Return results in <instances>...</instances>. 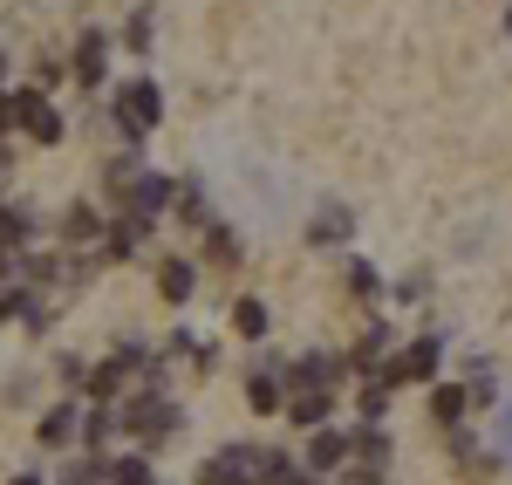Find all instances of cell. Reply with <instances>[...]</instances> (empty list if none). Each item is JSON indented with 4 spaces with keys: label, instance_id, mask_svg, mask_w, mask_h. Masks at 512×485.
<instances>
[{
    "label": "cell",
    "instance_id": "1",
    "mask_svg": "<svg viewBox=\"0 0 512 485\" xmlns=\"http://www.w3.org/2000/svg\"><path fill=\"white\" fill-rule=\"evenodd\" d=\"M158 123H164V89L158 82H123L117 89V130L130 144H144Z\"/></svg>",
    "mask_w": 512,
    "mask_h": 485
},
{
    "label": "cell",
    "instance_id": "2",
    "mask_svg": "<svg viewBox=\"0 0 512 485\" xmlns=\"http://www.w3.org/2000/svg\"><path fill=\"white\" fill-rule=\"evenodd\" d=\"M117 424H123V431H137L144 445H158V438H171V431L185 424V410L171 404V397H158V390H144V397H130V404L117 410Z\"/></svg>",
    "mask_w": 512,
    "mask_h": 485
},
{
    "label": "cell",
    "instance_id": "3",
    "mask_svg": "<svg viewBox=\"0 0 512 485\" xmlns=\"http://www.w3.org/2000/svg\"><path fill=\"white\" fill-rule=\"evenodd\" d=\"M260 472H267V451L260 445H226L198 465V485H260Z\"/></svg>",
    "mask_w": 512,
    "mask_h": 485
},
{
    "label": "cell",
    "instance_id": "4",
    "mask_svg": "<svg viewBox=\"0 0 512 485\" xmlns=\"http://www.w3.org/2000/svg\"><path fill=\"white\" fill-rule=\"evenodd\" d=\"M123 212L130 219H144V226H158L164 205H171V178H158V171H137V178H123Z\"/></svg>",
    "mask_w": 512,
    "mask_h": 485
},
{
    "label": "cell",
    "instance_id": "5",
    "mask_svg": "<svg viewBox=\"0 0 512 485\" xmlns=\"http://www.w3.org/2000/svg\"><path fill=\"white\" fill-rule=\"evenodd\" d=\"M14 130H28L35 144H62V110H55L41 89H21V96H14Z\"/></svg>",
    "mask_w": 512,
    "mask_h": 485
},
{
    "label": "cell",
    "instance_id": "6",
    "mask_svg": "<svg viewBox=\"0 0 512 485\" xmlns=\"http://www.w3.org/2000/svg\"><path fill=\"white\" fill-rule=\"evenodd\" d=\"M287 424H294V431H321V424H328V417H335V397H328V390H287Z\"/></svg>",
    "mask_w": 512,
    "mask_h": 485
},
{
    "label": "cell",
    "instance_id": "7",
    "mask_svg": "<svg viewBox=\"0 0 512 485\" xmlns=\"http://www.w3.org/2000/svg\"><path fill=\"white\" fill-rule=\"evenodd\" d=\"M69 69H76L82 89H96V82H103V69H110V35H103V28H89V35L76 41V62H69Z\"/></svg>",
    "mask_w": 512,
    "mask_h": 485
},
{
    "label": "cell",
    "instance_id": "8",
    "mask_svg": "<svg viewBox=\"0 0 512 485\" xmlns=\"http://www.w3.org/2000/svg\"><path fill=\"white\" fill-rule=\"evenodd\" d=\"M76 431H82V410H76V404L41 410V424H35V438H41L48 451H69V445H76Z\"/></svg>",
    "mask_w": 512,
    "mask_h": 485
},
{
    "label": "cell",
    "instance_id": "9",
    "mask_svg": "<svg viewBox=\"0 0 512 485\" xmlns=\"http://www.w3.org/2000/svg\"><path fill=\"white\" fill-rule=\"evenodd\" d=\"M158 294L171 301V308H185V301L198 294V260H178V253H171V260L158 267Z\"/></svg>",
    "mask_w": 512,
    "mask_h": 485
},
{
    "label": "cell",
    "instance_id": "10",
    "mask_svg": "<svg viewBox=\"0 0 512 485\" xmlns=\"http://www.w3.org/2000/svg\"><path fill=\"white\" fill-rule=\"evenodd\" d=\"M335 383H342L335 356H301V363L287 369V390H335Z\"/></svg>",
    "mask_w": 512,
    "mask_h": 485
},
{
    "label": "cell",
    "instance_id": "11",
    "mask_svg": "<svg viewBox=\"0 0 512 485\" xmlns=\"http://www.w3.org/2000/svg\"><path fill=\"white\" fill-rule=\"evenodd\" d=\"M246 404L260 410V417H274V410L287 404V383H280V369H274V363H260L253 376H246Z\"/></svg>",
    "mask_w": 512,
    "mask_h": 485
},
{
    "label": "cell",
    "instance_id": "12",
    "mask_svg": "<svg viewBox=\"0 0 512 485\" xmlns=\"http://www.w3.org/2000/svg\"><path fill=\"white\" fill-rule=\"evenodd\" d=\"M342 465H349V431H328V424H321L301 472H342Z\"/></svg>",
    "mask_w": 512,
    "mask_h": 485
},
{
    "label": "cell",
    "instance_id": "13",
    "mask_svg": "<svg viewBox=\"0 0 512 485\" xmlns=\"http://www.w3.org/2000/svg\"><path fill=\"white\" fill-rule=\"evenodd\" d=\"M349 233H355L349 205H321L315 219H308V240H315V246H349Z\"/></svg>",
    "mask_w": 512,
    "mask_h": 485
},
{
    "label": "cell",
    "instance_id": "14",
    "mask_svg": "<svg viewBox=\"0 0 512 485\" xmlns=\"http://www.w3.org/2000/svg\"><path fill=\"white\" fill-rule=\"evenodd\" d=\"M267 328H274V315H267V301L239 294V301H233V335H246V342H267Z\"/></svg>",
    "mask_w": 512,
    "mask_h": 485
},
{
    "label": "cell",
    "instance_id": "15",
    "mask_svg": "<svg viewBox=\"0 0 512 485\" xmlns=\"http://www.w3.org/2000/svg\"><path fill=\"white\" fill-rule=\"evenodd\" d=\"M0 322H28V328H48V308H41L28 287H14V294H0Z\"/></svg>",
    "mask_w": 512,
    "mask_h": 485
},
{
    "label": "cell",
    "instance_id": "16",
    "mask_svg": "<svg viewBox=\"0 0 512 485\" xmlns=\"http://www.w3.org/2000/svg\"><path fill=\"white\" fill-rule=\"evenodd\" d=\"M144 233H151L144 219H117V226H103V246H110V260H130V253L144 246Z\"/></svg>",
    "mask_w": 512,
    "mask_h": 485
},
{
    "label": "cell",
    "instance_id": "17",
    "mask_svg": "<svg viewBox=\"0 0 512 485\" xmlns=\"http://www.w3.org/2000/svg\"><path fill=\"white\" fill-rule=\"evenodd\" d=\"M123 376H130V369H123L117 356H110V363H96V369H89V376H82V390H89L96 404H110V397H117V390H123Z\"/></svg>",
    "mask_w": 512,
    "mask_h": 485
},
{
    "label": "cell",
    "instance_id": "18",
    "mask_svg": "<svg viewBox=\"0 0 512 485\" xmlns=\"http://www.w3.org/2000/svg\"><path fill=\"white\" fill-rule=\"evenodd\" d=\"M349 458H362V465H383V458H390L383 424H362V431H349Z\"/></svg>",
    "mask_w": 512,
    "mask_h": 485
},
{
    "label": "cell",
    "instance_id": "19",
    "mask_svg": "<svg viewBox=\"0 0 512 485\" xmlns=\"http://www.w3.org/2000/svg\"><path fill=\"white\" fill-rule=\"evenodd\" d=\"M171 205H178V219H185V226H212V212H205V192H198V178L171 185Z\"/></svg>",
    "mask_w": 512,
    "mask_h": 485
},
{
    "label": "cell",
    "instance_id": "20",
    "mask_svg": "<svg viewBox=\"0 0 512 485\" xmlns=\"http://www.w3.org/2000/svg\"><path fill=\"white\" fill-rule=\"evenodd\" d=\"M62 240H103V212L96 205H69L62 212Z\"/></svg>",
    "mask_w": 512,
    "mask_h": 485
},
{
    "label": "cell",
    "instance_id": "21",
    "mask_svg": "<svg viewBox=\"0 0 512 485\" xmlns=\"http://www.w3.org/2000/svg\"><path fill=\"white\" fill-rule=\"evenodd\" d=\"M151 35H158V14H151V7H137V14L123 21V48H130V55H151Z\"/></svg>",
    "mask_w": 512,
    "mask_h": 485
},
{
    "label": "cell",
    "instance_id": "22",
    "mask_svg": "<svg viewBox=\"0 0 512 485\" xmlns=\"http://www.w3.org/2000/svg\"><path fill=\"white\" fill-rule=\"evenodd\" d=\"M260 485H315V472H301L287 451H267V472H260Z\"/></svg>",
    "mask_w": 512,
    "mask_h": 485
},
{
    "label": "cell",
    "instance_id": "23",
    "mask_svg": "<svg viewBox=\"0 0 512 485\" xmlns=\"http://www.w3.org/2000/svg\"><path fill=\"white\" fill-rule=\"evenodd\" d=\"M431 417L437 424H458V417H465V383H437L431 390Z\"/></svg>",
    "mask_w": 512,
    "mask_h": 485
},
{
    "label": "cell",
    "instance_id": "24",
    "mask_svg": "<svg viewBox=\"0 0 512 485\" xmlns=\"http://www.w3.org/2000/svg\"><path fill=\"white\" fill-rule=\"evenodd\" d=\"M35 240V219L21 205H0V246H28Z\"/></svg>",
    "mask_w": 512,
    "mask_h": 485
},
{
    "label": "cell",
    "instance_id": "25",
    "mask_svg": "<svg viewBox=\"0 0 512 485\" xmlns=\"http://www.w3.org/2000/svg\"><path fill=\"white\" fill-rule=\"evenodd\" d=\"M205 253H212L219 267H233V260L246 253V246H239V233H233V226H205Z\"/></svg>",
    "mask_w": 512,
    "mask_h": 485
},
{
    "label": "cell",
    "instance_id": "26",
    "mask_svg": "<svg viewBox=\"0 0 512 485\" xmlns=\"http://www.w3.org/2000/svg\"><path fill=\"white\" fill-rule=\"evenodd\" d=\"M110 431H117V410H110V404H96L89 417H82V431H76V438H82V445H110Z\"/></svg>",
    "mask_w": 512,
    "mask_h": 485
},
{
    "label": "cell",
    "instance_id": "27",
    "mask_svg": "<svg viewBox=\"0 0 512 485\" xmlns=\"http://www.w3.org/2000/svg\"><path fill=\"white\" fill-rule=\"evenodd\" d=\"M103 479H110V485H158V479H151V458H117Z\"/></svg>",
    "mask_w": 512,
    "mask_h": 485
},
{
    "label": "cell",
    "instance_id": "28",
    "mask_svg": "<svg viewBox=\"0 0 512 485\" xmlns=\"http://www.w3.org/2000/svg\"><path fill=\"white\" fill-rule=\"evenodd\" d=\"M465 404H499V376H492L485 363H478V369H472V383H465Z\"/></svg>",
    "mask_w": 512,
    "mask_h": 485
},
{
    "label": "cell",
    "instance_id": "29",
    "mask_svg": "<svg viewBox=\"0 0 512 485\" xmlns=\"http://www.w3.org/2000/svg\"><path fill=\"white\" fill-rule=\"evenodd\" d=\"M376 287H383V281H376V267H369V260H349V294H355V301H369Z\"/></svg>",
    "mask_w": 512,
    "mask_h": 485
},
{
    "label": "cell",
    "instance_id": "30",
    "mask_svg": "<svg viewBox=\"0 0 512 485\" xmlns=\"http://www.w3.org/2000/svg\"><path fill=\"white\" fill-rule=\"evenodd\" d=\"M383 349H390V328L376 322L369 335H362V349H355V363H362V369H376V356H383Z\"/></svg>",
    "mask_w": 512,
    "mask_h": 485
},
{
    "label": "cell",
    "instance_id": "31",
    "mask_svg": "<svg viewBox=\"0 0 512 485\" xmlns=\"http://www.w3.org/2000/svg\"><path fill=\"white\" fill-rule=\"evenodd\" d=\"M103 472H110L103 458H76V465L62 472V485H96V479H103Z\"/></svg>",
    "mask_w": 512,
    "mask_h": 485
},
{
    "label": "cell",
    "instance_id": "32",
    "mask_svg": "<svg viewBox=\"0 0 512 485\" xmlns=\"http://www.w3.org/2000/svg\"><path fill=\"white\" fill-rule=\"evenodd\" d=\"M55 376H62V390H82V376H89V363H82V356H62V369H55Z\"/></svg>",
    "mask_w": 512,
    "mask_h": 485
},
{
    "label": "cell",
    "instance_id": "33",
    "mask_svg": "<svg viewBox=\"0 0 512 485\" xmlns=\"http://www.w3.org/2000/svg\"><path fill=\"white\" fill-rule=\"evenodd\" d=\"M342 485H383V465H355V472L342 465Z\"/></svg>",
    "mask_w": 512,
    "mask_h": 485
},
{
    "label": "cell",
    "instance_id": "34",
    "mask_svg": "<svg viewBox=\"0 0 512 485\" xmlns=\"http://www.w3.org/2000/svg\"><path fill=\"white\" fill-rule=\"evenodd\" d=\"M499 458L512 465V404H499Z\"/></svg>",
    "mask_w": 512,
    "mask_h": 485
},
{
    "label": "cell",
    "instance_id": "35",
    "mask_svg": "<svg viewBox=\"0 0 512 485\" xmlns=\"http://www.w3.org/2000/svg\"><path fill=\"white\" fill-rule=\"evenodd\" d=\"M14 485H48V479H41V472H14Z\"/></svg>",
    "mask_w": 512,
    "mask_h": 485
},
{
    "label": "cell",
    "instance_id": "36",
    "mask_svg": "<svg viewBox=\"0 0 512 485\" xmlns=\"http://www.w3.org/2000/svg\"><path fill=\"white\" fill-rule=\"evenodd\" d=\"M506 35H512V7H506Z\"/></svg>",
    "mask_w": 512,
    "mask_h": 485
},
{
    "label": "cell",
    "instance_id": "37",
    "mask_svg": "<svg viewBox=\"0 0 512 485\" xmlns=\"http://www.w3.org/2000/svg\"><path fill=\"white\" fill-rule=\"evenodd\" d=\"M0 76H7V55H0Z\"/></svg>",
    "mask_w": 512,
    "mask_h": 485
}]
</instances>
